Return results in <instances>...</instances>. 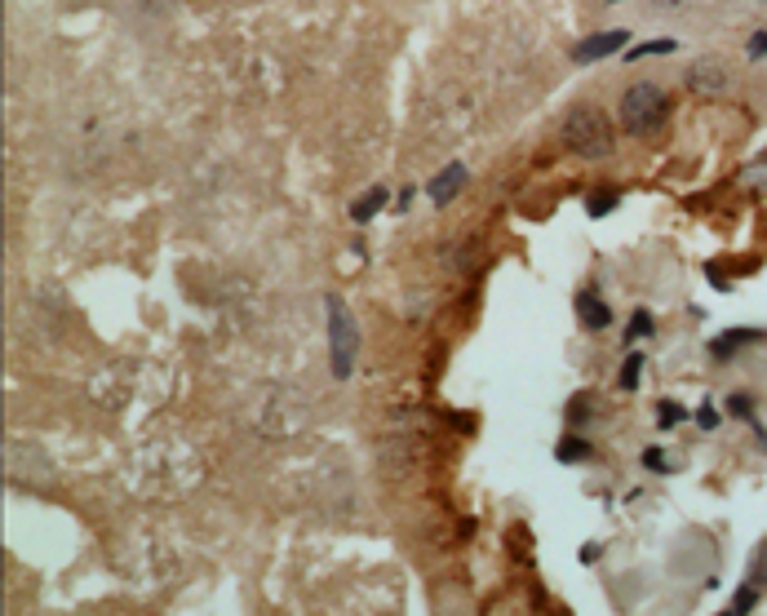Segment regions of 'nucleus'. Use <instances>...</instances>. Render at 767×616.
<instances>
[{
	"instance_id": "obj_20",
	"label": "nucleus",
	"mask_w": 767,
	"mask_h": 616,
	"mask_svg": "<svg viewBox=\"0 0 767 616\" xmlns=\"http://www.w3.org/2000/svg\"><path fill=\"white\" fill-rule=\"evenodd\" d=\"M763 54H767V32H759L750 40V58H763Z\"/></svg>"
},
{
	"instance_id": "obj_22",
	"label": "nucleus",
	"mask_w": 767,
	"mask_h": 616,
	"mask_svg": "<svg viewBox=\"0 0 767 616\" xmlns=\"http://www.w3.org/2000/svg\"><path fill=\"white\" fill-rule=\"evenodd\" d=\"M608 5H621V0H608Z\"/></svg>"
},
{
	"instance_id": "obj_4",
	"label": "nucleus",
	"mask_w": 767,
	"mask_h": 616,
	"mask_svg": "<svg viewBox=\"0 0 767 616\" xmlns=\"http://www.w3.org/2000/svg\"><path fill=\"white\" fill-rule=\"evenodd\" d=\"M683 85L697 98H719V94H728L732 71L719 58H697V63H688V71H683Z\"/></svg>"
},
{
	"instance_id": "obj_10",
	"label": "nucleus",
	"mask_w": 767,
	"mask_h": 616,
	"mask_svg": "<svg viewBox=\"0 0 767 616\" xmlns=\"http://www.w3.org/2000/svg\"><path fill=\"white\" fill-rule=\"evenodd\" d=\"M754 603H759V572H754L750 581L736 590V603H732V616H745V612H754Z\"/></svg>"
},
{
	"instance_id": "obj_14",
	"label": "nucleus",
	"mask_w": 767,
	"mask_h": 616,
	"mask_svg": "<svg viewBox=\"0 0 767 616\" xmlns=\"http://www.w3.org/2000/svg\"><path fill=\"white\" fill-rule=\"evenodd\" d=\"M639 377H643V355L634 351V355H626V364H621L617 382H621V390H634V386H639Z\"/></svg>"
},
{
	"instance_id": "obj_16",
	"label": "nucleus",
	"mask_w": 767,
	"mask_h": 616,
	"mask_svg": "<svg viewBox=\"0 0 767 616\" xmlns=\"http://www.w3.org/2000/svg\"><path fill=\"white\" fill-rule=\"evenodd\" d=\"M643 466H648L652 470V475H670V461L666 457H661V448H648V453H643Z\"/></svg>"
},
{
	"instance_id": "obj_6",
	"label": "nucleus",
	"mask_w": 767,
	"mask_h": 616,
	"mask_svg": "<svg viewBox=\"0 0 767 616\" xmlns=\"http://www.w3.org/2000/svg\"><path fill=\"white\" fill-rule=\"evenodd\" d=\"M466 164L462 160H453V164H444V169L435 173L431 182H426V195H431V204H439V209H444V204H453L457 195H462V187H466Z\"/></svg>"
},
{
	"instance_id": "obj_13",
	"label": "nucleus",
	"mask_w": 767,
	"mask_h": 616,
	"mask_svg": "<svg viewBox=\"0 0 767 616\" xmlns=\"http://www.w3.org/2000/svg\"><path fill=\"white\" fill-rule=\"evenodd\" d=\"M683 417H688V408L674 404V399H661V404H657V426H661V430H674V426L683 422Z\"/></svg>"
},
{
	"instance_id": "obj_17",
	"label": "nucleus",
	"mask_w": 767,
	"mask_h": 616,
	"mask_svg": "<svg viewBox=\"0 0 767 616\" xmlns=\"http://www.w3.org/2000/svg\"><path fill=\"white\" fill-rule=\"evenodd\" d=\"M719 422H723V417H719V408H714L710 399H705V404L697 408V426H701V430H714Z\"/></svg>"
},
{
	"instance_id": "obj_1",
	"label": "nucleus",
	"mask_w": 767,
	"mask_h": 616,
	"mask_svg": "<svg viewBox=\"0 0 767 616\" xmlns=\"http://www.w3.org/2000/svg\"><path fill=\"white\" fill-rule=\"evenodd\" d=\"M559 133H564V147L572 151V156H581V160H603V156H612V142H617L608 111L590 107V102H577V107H568V116H564V125H559Z\"/></svg>"
},
{
	"instance_id": "obj_2",
	"label": "nucleus",
	"mask_w": 767,
	"mask_h": 616,
	"mask_svg": "<svg viewBox=\"0 0 767 616\" xmlns=\"http://www.w3.org/2000/svg\"><path fill=\"white\" fill-rule=\"evenodd\" d=\"M666 116H670V98H666V89L661 85H652V80H639V85H630L626 94H621V125H626V133H657L661 125H666Z\"/></svg>"
},
{
	"instance_id": "obj_11",
	"label": "nucleus",
	"mask_w": 767,
	"mask_h": 616,
	"mask_svg": "<svg viewBox=\"0 0 767 616\" xmlns=\"http://www.w3.org/2000/svg\"><path fill=\"white\" fill-rule=\"evenodd\" d=\"M555 457L564 461V466H577V461H586V457H590V444H586V439H559Z\"/></svg>"
},
{
	"instance_id": "obj_8",
	"label": "nucleus",
	"mask_w": 767,
	"mask_h": 616,
	"mask_svg": "<svg viewBox=\"0 0 767 616\" xmlns=\"http://www.w3.org/2000/svg\"><path fill=\"white\" fill-rule=\"evenodd\" d=\"M741 342H767V328H732V333L714 337V342H710V351L719 355V359H728Z\"/></svg>"
},
{
	"instance_id": "obj_3",
	"label": "nucleus",
	"mask_w": 767,
	"mask_h": 616,
	"mask_svg": "<svg viewBox=\"0 0 767 616\" xmlns=\"http://www.w3.org/2000/svg\"><path fill=\"white\" fill-rule=\"evenodd\" d=\"M324 306H329V351H333V377L337 382H346L355 368V346H360V328H355L351 311H346V302L337 293L324 297Z\"/></svg>"
},
{
	"instance_id": "obj_15",
	"label": "nucleus",
	"mask_w": 767,
	"mask_h": 616,
	"mask_svg": "<svg viewBox=\"0 0 767 616\" xmlns=\"http://www.w3.org/2000/svg\"><path fill=\"white\" fill-rule=\"evenodd\" d=\"M652 328H657L652 311H634V320H630V342H639V337H652Z\"/></svg>"
},
{
	"instance_id": "obj_18",
	"label": "nucleus",
	"mask_w": 767,
	"mask_h": 616,
	"mask_svg": "<svg viewBox=\"0 0 767 616\" xmlns=\"http://www.w3.org/2000/svg\"><path fill=\"white\" fill-rule=\"evenodd\" d=\"M612 209H617V195H590V218H603Z\"/></svg>"
},
{
	"instance_id": "obj_21",
	"label": "nucleus",
	"mask_w": 767,
	"mask_h": 616,
	"mask_svg": "<svg viewBox=\"0 0 767 616\" xmlns=\"http://www.w3.org/2000/svg\"><path fill=\"white\" fill-rule=\"evenodd\" d=\"M657 9H674V5H683V0H652Z\"/></svg>"
},
{
	"instance_id": "obj_9",
	"label": "nucleus",
	"mask_w": 767,
	"mask_h": 616,
	"mask_svg": "<svg viewBox=\"0 0 767 616\" xmlns=\"http://www.w3.org/2000/svg\"><path fill=\"white\" fill-rule=\"evenodd\" d=\"M382 204H386V187H368L360 200L351 204V218H355V222H373L377 213H382Z\"/></svg>"
},
{
	"instance_id": "obj_24",
	"label": "nucleus",
	"mask_w": 767,
	"mask_h": 616,
	"mask_svg": "<svg viewBox=\"0 0 767 616\" xmlns=\"http://www.w3.org/2000/svg\"><path fill=\"white\" fill-rule=\"evenodd\" d=\"M763 169H767V156H763Z\"/></svg>"
},
{
	"instance_id": "obj_7",
	"label": "nucleus",
	"mask_w": 767,
	"mask_h": 616,
	"mask_svg": "<svg viewBox=\"0 0 767 616\" xmlns=\"http://www.w3.org/2000/svg\"><path fill=\"white\" fill-rule=\"evenodd\" d=\"M577 320H581V328H590V333H603V328L612 324V311L595 289H581L577 293Z\"/></svg>"
},
{
	"instance_id": "obj_5",
	"label": "nucleus",
	"mask_w": 767,
	"mask_h": 616,
	"mask_svg": "<svg viewBox=\"0 0 767 616\" xmlns=\"http://www.w3.org/2000/svg\"><path fill=\"white\" fill-rule=\"evenodd\" d=\"M626 32L621 27H612V32H595V36H586V40H577V49H572V63H581V67H590V63H599V58H612V54H621L626 49Z\"/></svg>"
},
{
	"instance_id": "obj_23",
	"label": "nucleus",
	"mask_w": 767,
	"mask_h": 616,
	"mask_svg": "<svg viewBox=\"0 0 767 616\" xmlns=\"http://www.w3.org/2000/svg\"><path fill=\"white\" fill-rule=\"evenodd\" d=\"M723 616H732V608H728V612H723Z\"/></svg>"
},
{
	"instance_id": "obj_19",
	"label": "nucleus",
	"mask_w": 767,
	"mask_h": 616,
	"mask_svg": "<svg viewBox=\"0 0 767 616\" xmlns=\"http://www.w3.org/2000/svg\"><path fill=\"white\" fill-rule=\"evenodd\" d=\"M728 413L750 417V413H754V399H750V395H732V399H728Z\"/></svg>"
},
{
	"instance_id": "obj_12",
	"label": "nucleus",
	"mask_w": 767,
	"mask_h": 616,
	"mask_svg": "<svg viewBox=\"0 0 767 616\" xmlns=\"http://www.w3.org/2000/svg\"><path fill=\"white\" fill-rule=\"evenodd\" d=\"M657 54H674V40H643L626 54V63H639V58H657Z\"/></svg>"
}]
</instances>
